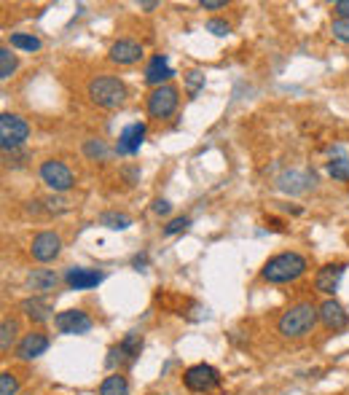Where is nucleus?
Wrapping results in <instances>:
<instances>
[{
  "label": "nucleus",
  "instance_id": "2f4dec72",
  "mask_svg": "<svg viewBox=\"0 0 349 395\" xmlns=\"http://www.w3.org/2000/svg\"><path fill=\"white\" fill-rule=\"evenodd\" d=\"M207 33H212V35H218V38H223L231 33V24L223 19H210L207 22Z\"/></svg>",
  "mask_w": 349,
  "mask_h": 395
},
{
  "label": "nucleus",
  "instance_id": "423d86ee",
  "mask_svg": "<svg viewBox=\"0 0 349 395\" xmlns=\"http://www.w3.org/2000/svg\"><path fill=\"white\" fill-rule=\"evenodd\" d=\"M178 103H180L178 89L167 83V86H159V89H153V92L148 94L145 108H148V116H153V119H167V116L175 113Z\"/></svg>",
  "mask_w": 349,
  "mask_h": 395
},
{
  "label": "nucleus",
  "instance_id": "5701e85b",
  "mask_svg": "<svg viewBox=\"0 0 349 395\" xmlns=\"http://www.w3.org/2000/svg\"><path fill=\"white\" fill-rule=\"evenodd\" d=\"M100 224L113 231H124L132 226V218L124 215V212H103V215H100Z\"/></svg>",
  "mask_w": 349,
  "mask_h": 395
},
{
  "label": "nucleus",
  "instance_id": "bb28decb",
  "mask_svg": "<svg viewBox=\"0 0 349 395\" xmlns=\"http://www.w3.org/2000/svg\"><path fill=\"white\" fill-rule=\"evenodd\" d=\"M328 172L333 180H349V159H336V162H330L328 165Z\"/></svg>",
  "mask_w": 349,
  "mask_h": 395
},
{
  "label": "nucleus",
  "instance_id": "f257e3e1",
  "mask_svg": "<svg viewBox=\"0 0 349 395\" xmlns=\"http://www.w3.org/2000/svg\"><path fill=\"white\" fill-rule=\"evenodd\" d=\"M317 320H320V307H314L312 301H298L280 314L277 333L285 339H304L317 326Z\"/></svg>",
  "mask_w": 349,
  "mask_h": 395
},
{
  "label": "nucleus",
  "instance_id": "c9c22d12",
  "mask_svg": "<svg viewBox=\"0 0 349 395\" xmlns=\"http://www.w3.org/2000/svg\"><path fill=\"white\" fill-rule=\"evenodd\" d=\"M169 210H172V205H169L167 199H156V202H153V212H156V215H169Z\"/></svg>",
  "mask_w": 349,
  "mask_h": 395
},
{
  "label": "nucleus",
  "instance_id": "393cba45",
  "mask_svg": "<svg viewBox=\"0 0 349 395\" xmlns=\"http://www.w3.org/2000/svg\"><path fill=\"white\" fill-rule=\"evenodd\" d=\"M14 70H17V57L11 54V49L8 46H3L0 49V78L6 81V78H11L14 76Z\"/></svg>",
  "mask_w": 349,
  "mask_h": 395
},
{
  "label": "nucleus",
  "instance_id": "6ab92c4d",
  "mask_svg": "<svg viewBox=\"0 0 349 395\" xmlns=\"http://www.w3.org/2000/svg\"><path fill=\"white\" fill-rule=\"evenodd\" d=\"M27 285H30L35 293L46 296V293L57 291V285H60V274H57V271H51V269H33L30 274H27Z\"/></svg>",
  "mask_w": 349,
  "mask_h": 395
},
{
  "label": "nucleus",
  "instance_id": "39448f33",
  "mask_svg": "<svg viewBox=\"0 0 349 395\" xmlns=\"http://www.w3.org/2000/svg\"><path fill=\"white\" fill-rule=\"evenodd\" d=\"M183 385L191 393H210V390H215V387L221 385V374H218V369L210 366V363H196V366L185 369Z\"/></svg>",
  "mask_w": 349,
  "mask_h": 395
},
{
  "label": "nucleus",
  "instance_id": "a878e982",
  "mask_svg": "<svg viewBox=\"0 0 349 395\" xmlns=\"http://www.w3.org/2000/svg\"><path fill=\"white\" fill-rule=\"evenodd\" d=\"M41 205H46V212H54V215H62V212H67V210H70V202H67L62 194H51V196H46Z\"/></svg>",
  "mask_w": 349,
  "mask_h": 395
},
{
  "label": "nucleus",
  "instance_id": "c85d7f7f",
  "mask_svg": "<svg viewBox=\"0 0 349 395\" xmlns=\"http://www.w3.org/2000/svg\"><path fill=\"white\" fill-rule=\"evenodd\" d=\"M17 390H19V379L11 371H3L0 374V395H17Z\"/></svg>",
  "mask_w": 349,
  "mask_h": 395
},
{
  "label": "nucleus",
  "instance_id": "72a5a7b5",
  "mask_svg": "<svg viewBox=\"0 0 349 395\" xmlns=\"http://www.w3.org/2000/svg\"><path fill=\"white\" fill-rule=\"evenodd\" d=\"M333 11H336L341 19H349V0H336V3H333Z\"/></svg>",
  "mask_w": 349,
  "mask_h": 395
},
{
  "label": "nucleus",
  "instance_id": "6e6552de",
  "mask_svg": "<svg viewBox=\"0 0 349 395\" xmlns=\"http://www.w3.org/2000/svg\"><path fill=\"white\" fill-rule=\"evenodd\" d=\"M30 253H33L35 261L49 264V261H54V258L62 253V237L60 234H54V231H41V234H35Z\"/></svg>",
  "mask_w": 349,
  "mask_h": 395
},
{
  "label": "nucleus",
  "instance_id": "2eb2a0df",
  "mask_svg": "<svg viewBox=\"0 0 349 395\" xmlns=\"http://www.w3.org/2000/svg\"><path fill=\"white\" fill-rule=\"evenodd\" d=\"M65 283H67L73 291H86V288H94V285L103 283V271L73 267V269H67V274H65Z\"/></svg>",
  "mask_w": 349,
  "mask_h": 395
},
{
  "label": "nucleus",
  "instance_id": "cd10ccee",
  "mask_svg": "<svg viewBox=\"0 0 349 395\" xmlns=\"http://www.w3.org/2000/svg\"><path fill=\"white\" fill-rule=\"evenodd\" d=\"M83 153H86L89 159H100V162H103L105 156H108V146H105L103 140H86V143H83Z\"/></svg>",
  "mask_w": 349,
  "mask_h": 395
},
{
  "label": "nucleus",
  "instance_id": "473e14b6",
  "mask_svg": "<svg viewBox=\"0 0 349 395\" xmlns=\"http://www.w3.org/2000/svg\"><path fill=\"white\" fill-rule=\"evenodd\" d=\"M188 226H191V221H188V218H172V221L164 226V234H167V237H172V234H180V231H185Z\"/></svg>",
  "mask_w": 349,
  "mask_h": 395
},
{
  "label": "nucleus",
  "instance_id": "0eeeda50",
  "mask_svg": "<svg viewBox=\"0 0 349 395\" xmlns=\"http://www.w3.org/2000/svg\"><path fill=\"white\" fill-rule=\"evenodd\" d=\"M41 180L51 188L54 194H65V191H70V188L76 186L73 172L67 169V165H62L57 159H49V162L41 165Z\"/></svg>",
  "mask_w": 349,
  "mask_h": 395
},
{
  "label": "nucleus",
  "instance_id": "4468645a",
  "mask_svg": "<svg viewBox=\"0 0 349 395\" xmlns=\"http://www.w3.org/2000/svg\"><path fill=\"white\" fill-rule=\"evenodd\" d=\"M344 269H347V264H325L314 277V288L320 293H325V296H333L339 283H341V277H344Z\"/></svg>",
  "mask_w": 349,
  "mask_h": 395
},
{
  "label": "nucleus",
  "instance_id": "412c9836",
  "mask_svg": "<svg viewBox=\"0 0 349 395\" xmlns=\"http://www.w3.org/2000/svg\"><path fill=\"white\" fill-rule=\"evenodd\" d=\"M17 333H19V323L14 317H3V323H0V350L3 353H8L14 344H19Z\"/></svg>",
  "mask_w": 349,
  "mask_h": 395
},
{
  "label": "nucleus",
  "instance_id": "9b49d317",
  "mask_svg": "<svg viewBox=\"0 0 349 395\" xmlns=\"http://www.w3.org/2000/svg\"><path fill=\"white\" fill-rule=\"evenodd\" d=\"M320 323H323L330 333H339L349 326V314L344 312V307H341L336 299H325V301L320 304Z\"/></svg>",
  "mask_w": 349,
  "mask_h": 395
},
{
  "label": "nucleus",
  "instance_id": "f8f14e48",
  "mask_svg": "<svg viewBox=\"0 0 349 395\" xmlns=\"http://www.w3.org/2000/svg\"><path fill=\"white\" fill-rule=\"evenodd\" d=\"M108 60L116 65H135L143 60V46L137 41H129V38H121L110 46L108 51Z\"/></svg>",
  "mask_w": 349,
  "mask_h": 395
},
{
  "label": "nucleus",
  "instance_id": "7c9ffc66",
  "mask_svg": "<svg viewBox=\"0 0 349 395\" xmlns=\"http://www.w3.org/2000/svg\"><path fill=\"white\" fill-rule=\"evenodd\" d=\"M330 33H333L336 41L349 43V19H336L333 22V27H330Z\"/></svg>",
  "mask_w": 349,
  "mask_h": 395
},
{
  "label": "nucleus",
  "instance_id": "ddd939ff",
  "mask_svg": "<svg viewBox=\"0 0 349 395\" xmlns=\"http://www.w3.org/2000/svg\"><path fill=\"white\" fill-rule=\"evenodd\" d=\"M19 312L24 314L27 320H33V323H46V320H51L54 307H51V301L43 299V296H30V299H22L19 301Z\"/></svg>",
  "mask_w": 349,
  "mask_h": 395
},
{
  "label": "nucleus",
  "instance_id": "aec40b11",
  "mask_svg": "<svg viewBox=\"0 0 349 395\" xmlns=\"http://www.w3.org/2000/svg\"><path fill=\"white\" fill-rule=\"evenodd\" d=\"M116 350V355H119V360H126V363H132V360H137V355L143 353V336L140 333H126L121 339V344L119 347H113Z\"/></svg>",
  "mask_w": 349,
  "mask_h": 395
},
{
  "label": "nucleus",
  "instance_id": "e433bc0d",
  "mask_svg": "<svg viewBox=\"0 0 349 395\" xmlns=\"http://www.w3.org/2000/svg\"><path fill=\"white\" fill-rule=\"evenodd\" d=\"M156 6H159V3H153V0H151V3H140V8H143V11H153Z\"/></svg>",
  "mask_w": 349,
  "mask_h": 395
},
{
  "label": "nucleus",
  "instance_id": "a211bd4d",
  "mask_svg": "<svg viewBox=\"0 0 349 395\" xmlns=\"http://www.w3.org/2000/svg\"><path fill=\"white\" fill-rule=\"evenodd\" d=\"M312 186H314V178L309 172H296V169L280 175V180H277V188L285 191V194H304Z\"/></svg>",
  "mask_w": 349,
  "mask_h": 395
},
{
  "label": "nucleus",
  "instance_id": "f03ea898",
  "mask_svg": "<svg viewBox=\"0 0 349 395\" xmlns=\"http://www.w3.org/2000/svg\"><path fill=\"white\" fill-rule=\"evenodd\" d=\"M307 269H309L307 258L301 253H296V250H288V253L271 255L266 264H264V269H261V277L266 283H271V285H282V283L298 280Z\"/></svg>",
  "mask_w": 349,
  "mask_h": 395
},
{
  "label": "nucleus",
  "instance_id": "f704fd0d",
  "mask_svg": "<svg viewBox=\"0 0 349 395\" xmlns=\"http://www.w3.org/2000/svg\"><path fill=\"white\" fill-rule=\"evenodd\" d=\"M199 8H205V11H218V8H226V0H202Z\"/></svg>",
  "mask_w": 349,
  "mask_h": 395
},
{
  "label": "nucleus",
  "instance_id": "b1692460",
  "mask_svg": "<svg viewBox=\"0 0 349 395\" xmlns=\"http://www.w3.org/2000/svg\"><path fill=\"white\" fill-rule=\"evenodd\" d=\"M11 46L22 49V51H41V41L35 35H27V33H14L11 35Z\"/></svg>",
  "mask_w": 349,
  "mask_h": 395
},
{
  "label": "nucleus",
  "instance_id": "1a4fd4ad",
  "mask_svg": "<svg viewBox=\"0 0 349 395\" xmlns=\"http://www.w3.org/2000/svg\"><path fill=\"white\" fill-rule=\"evenodd\" d=\"M49 350V333L43 331H30L24 333L17 344V360H35L38 355H43Z\"/></svg>",
  "mask_w": 349,
  "mask_h": 395
},
{
  "label": "nucleus",
  "instance_id": "c756f323",
  "mask_svg": "<svg viewBox=\"0 0 349 395\" xmlns=\"http://www.w3.org/2000/svg\"><path fill=\"white\" fill-rule=\"evenodd\" d=\"M185 86H188V94H191V97H196V92L205 86V76H202L199 70H191V73L185 76Z\"/></svg>",
  "mask_w": 349,
  "mask_h": 395
},
{
  "label": "nucleus",
  "instance_id": "4be33fe9",
  "mask_svg": "<svg viewBox=\"0 0 349 395\" xmlns=\"http://www.w3.org/2000/svg\"><path fill=\"white\" fill-rule=\"evenodd\" d=\"M100 395H129V382L124 374H110L100 385Z\"/></svg>",
  "mask_w": 349,
  "mask_h": 395
},
{
  "label": "nucleus",
  "instance_id": "20e7f679",
  "mask_svg": "<svg viewBox=\"0 0 349 395\" xmlns=\"http://www.w3.org/2000/svg\"><path fill=\"white\" fill-rule=\"evenodd\" d=\"M27 137H30V124L22 116H17V113L0 116V148H3V153L22 148Z\"/></svg>",
  "mask_w": 349,
  "mask_h": 395
},
{
  "label": "nucleus",
  "instance_id": "7ed1b4c3",
  "mask_svg": "<svg viewBox=\"0 0 349 395\" xmlns=\"http://www.w3.org/2000/svg\"><path fill=\"white\" fill-rule=\"evenodd\" d=\"M86 94L97 108L113 110V108H121L126 100V83L116 76H94L86 86Z\"/></svg>",
  "mask_w": 349,
  "mask_h": 395
},
{
  "label": "nucleus",
  "instance_id": "9d476101",
  "mask_svg": "<svg viewBox=\"0 0 349 395\" xmlns=\"http://www.w3.org/2000/svg\"><path fill=\"white\" fill-rule=\"evenodd\" d=\"M60 333H70V336H78V333L92 331V317L83 312V310H65L54 317Z\"/></svg>",
  "mask_w": 349,
  "mask_h": 395
},
{
  "label": "nucleus",
  "instance_id": "f3484780",
  "mask_svg": "<svg viewBox=\"0 0 349 395\" xmlns=\"http://www.w3.org/2000/svg\"><path fill=\"white\" fill-rule=\"evenodd\" d=\"M143 137H145V124H129L126 129L121 132V137H119V143H116V151L121 153V156H129V153H137L140 146H143Z\"/></svg>",
  "mask_w": 349,
  "mask_h": 395
},
{
  "label": "nucleus",
  "instance_id": "dca6fc26",
  "mask_svg": "<svg viewBox=\"0 0 349 395\" xmlns=\"http://www.w3.org/2000/svg\"><path fill=\"white\" fill-rule=\"evenodd\" d=\"M175 76V70L169 67V60H167L164 54H159V57H153L148 67H145V81L151 83L153 89H159V86H167V81Z\"/></svg>",
  "mask_w": 349,
  "mask_h": 395
}]
</instances>
